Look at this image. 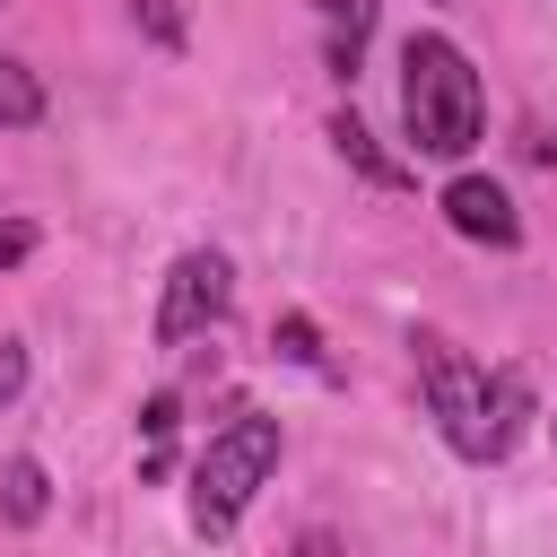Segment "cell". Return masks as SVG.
Wrapping results in <instances>:
<instances>
[{
  "instance_id": "2",
  "label": "cell",
  "mask_w": 557,
  "mask_h": 557,
  "mask_svg": "<svg viewBox=\"0 0 557 557\" xmlns=\"http://www.w3.org/2000/svg\"><path fill=\"white\" fill-rule=\"evenodd\" d=\"M400 131L418 157H444V165H461L487 131V87H479L470 52L435 26H418L400 44Z\"/></svg>"
},
{
  "instance_id": "11",
  "label": "cell",
  "mask_w": 557,
  "mask_h": 557,
  "mask_svg": "<svg viewBox=\"0 0 557 557\" xmlns=\"http://www.w3.org/2000/svg\"><path fill=\"white\" fill-rule=\"evenodd\" d=\"M131 17L148 26L157 52H183V0H131Z\"/></svg>"
},
{
  "instance_id": "1",
  "label": "cell",
  "mask_w": 557,
  "mask_h": 557,
  "mask_svg": "<svg viewBox=\"0 0 557 557\" xmlns=\"http://www.w3.org/2000/svg\"><path fill=\"white\" fill-rule=\"evenodd\" d=\"M409 348H418L426 418H435V435H444L461 461H505V453L531 435L540 400H531V374H522V366H479V357H461L444 331H418Z\"/></svg>"
},
{
  "instance_id": "9",
  "label": "cell",
  "mask_w": 557,
  "mask_h": 557,
  "mask_svg": "<svg viewBox=\"0 0 557 557\" xmlns=\"http://www.w3.org/2000/svg\"><path fill=\"white\" fill-rule=\"evenodd\" d=\"M35 122H44V78L17 52H0V131H35Z\"/></svg>"
},
{
  "instance_id": "6",
  "label": "cell",
  "mask_w": 557,
  "mask_h": 557,
  "mask_svg": "<svg viewBox=\"0 0 557 557\" xmlns=\"http://www.w3.org/2000/svg\"><path fill=\"white\" fill-rule=\"evenodd\" d=\"M313 17H322V70L357 78L366 44H374V0H313Z\"/></svg>"
},
{
  "instance_id": "7",
  "label": "cell",
  "mask_w": 557,
  "mask_h": 557,
  "mask_svg": "<svg viewBox=\"0 0 557 557\" xmlns=\"http://www.w3.org/2000/svg\"><path fill=\"white\" fill-rule=\"evenodd\" d=\"M331 148H339V157H348V165H357L374 191H409V165H400V157H392V148H383V139H374V131H366L348 104L331 113Z\"/></svg>"
},
{
  "instance_id": "16",
  "label": "cell",
  "mask_w": 557,
  "mask_h": 557,
  "mask_svg": "<svg viewBox=\"0 0 557 557\" xmlns=\"http://www.w3.org/2000/svg\"><path fill=\"white\" fill-rule=\"evenodd\" d=\"M0 9H9V0H0Z\"/></svg>"
},
{
  "instance_id": "10",
  "label": "cell",
  "mask_w": 557,
  "mask_h": 557,
  "mask_svg": "<svg viewBox=\"0 0 557 557\" xmlns=\"http://www.w3.org/2000/svg\"><path fill=\"white\" fill-rule=\"evenodd\" d=\"M270 348H278L287 366H305V374H331V357H322V331H313V313H278V322H270Z\"/></svg>"
},
{
  "instance_id": "15",
  "label": "cell",
  "mask_w": 557,
  "mask_h": 557,
  "mask_svg": "<svg viewBox=\"0 0 557 557\" xmlns=\"http://www.w3.org/2000/svg\"><path fill=\"white\" fill-rule=\"evenodd\" d=\"M548 426H557V409H548Z\"/></svg>"
},
{
  "instance_id": "5",
  "label": "cell",
  "mask_w": 557,
  "mask_h": 557,
  "mask_svg": "<svg viewBox=\"0 0 557 557\" xmlns=\"http://www.w3.org/2000/svg\"><path fill=\"white\" fill-rule=\"evenodd\" d=\"M444 226L461 244H487V252H513L522 244V209H513V191L496 174H453L444 183Z\"/></svg>"
},
{
  "instance_id": "12",
  "label": "cell",
  "mask_w": 557,
  "mask_h": 557,
  "mask_svg": "<svg viewBox=\"0 0 557 557\" xmlns=\"http://www.w3.org/2000/svg\"><path fill=\"white\" fill-rule=\"evenodd\" d=\"M35 218H0V270H17V261H35Z\"/></svg>"
},
{
  "instance_id": "14",
  "label": "cell",
  "mask_w": 557,
  "mask_h": 557,
  "mask_svg": "<svg viewBox=\"0 0 557 557\" xmlns=\"http://www.w3.org/2000/svg\"><path fill=\"white\" fill-rule=\"evenodd\" d=\"M174 426H183V418H174V392H157V400L139 409V435H148V444H174Z\"/></svg>"
},
{
  "instance_id": "4",
  "label": "cell",
  "mask_w": 557,
  "mask_h": 557,
  "mask_svg": "<svg viewBox=\"0 0 557 557\" xmlns=\"http://www.w3.org/2000/svg\"><path fill=\"white\" fill-rule=\"evenodd\" d=\"M226 305H235V261H226L218 244L174 252V270H165V287H157V348H183V339L218 331Z\"/></svg>"
},
{
  "instance_id": "13",
  "label": "cell",
  "mask_w": 557,
  "mask_h": 557,
  "mask_svg": "<svg viewBox=\"0 0 557 557\" xmlns=\"http://www.w3.org/2000/svg\"><path fill=\"white\" fill-rule=\"evenodd\" d=\"M26 392V339H0V409H17Z\"/></svg>"
},
{
  "instance_id": "8",
  "label": "cell",
  "mask_w": 557,
  "mask_h": 557,
  "mask_svg": "<svg viewBox=\"0 0 557 557\" xmlns=\"http://www.w3.org/2000/svg\"><path fill=\"white\" fill-rule=\"evenodd\" d=\"M0 513H9L17 531H35V522L52 513V479H44L35 453H9V470H0Z\"/></svg>"
},
{
  "instance_id": "3",
  "label": "cell",
  "mask_w": 557,
  "mask_h": 557,
  "mask_svg": "<svg viewBox=\"0 0 557 557\" xmlns=\"http://www.w3.org/2000/svg\"><path fill=\"white\" fill-rule=\"evenodd\" d=\"M270 470H278V418L270 409H235L226 426H209V444L191 453V531L235 540V522L252 513Z\"/></svg>"
}]
</instances>
